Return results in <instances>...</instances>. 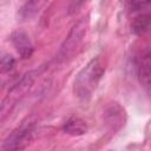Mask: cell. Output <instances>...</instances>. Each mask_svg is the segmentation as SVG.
Wrapping results in <instances>:
<instances>
[{
    "label": "cell",
    "mask_w": 151,
    "mask_h": 151,
    "mask_svg": "<svg viewBox=\"0 0 151 151\" xmlns=\"http://www.w3.org/2000/svg\"><path fill=\"white\" fill-rule=\"evenodd\" d=\"M105 72V66L100 58L92 59L76 77L73 91L77 97L81 99H87L92 92L97 88L98 83L100 81Z\"/></svg>",
    "instance_id": "cell-1"
},
{
    "label": "cell",
    "mask_w": 151,
    "mask_h": 151,
    "mask_svg": "<svg viewBox=\"0 0 151 151\" xmlns=\"http://www.w3.org/2000/svg\"><path fill=\"white\" fill-rule=\"evenodd\" d=\"M87 28H88V18L87 17L79 19L73 25L68 35L66 37V39L64 40V42L61 44V46L57 53L58 60H65L66 58H68L70 55H72L74 53V51L79 47L83 39L85 38Z\"/></svg>",
    "instance_id": "cell-2"
},
{
    "label": "cell",
    "mask_w": 151,
    "mask_h": 151,
    "mask_svg": "<svg viewBox=\"0 0 151 151\" xmlns=\"http://www.w3.org/2000/svg\"><path fill=\"white\" fill-rule=\"evenodd\" d=\"M33 138V124H22L13 130L4 140L1 151H20L25 149Z\"/></svg>",
    "instance_id": "cell-3"
},
{
    "label": "cell",
    "mask_w": 151,
    "mask_h": 151,
    "mask_svg": "<svg viewBox=\"0 0 151 151\" xmlns=\"http://www.w3.org/2000/svg\"><path fill=\"white\" fill-rule=\"evenodd\" d=\"M44 70H45V66H41V67H39V68L32 70V71H29L28 73H26V74L20 79V81H18L14 86L11 87V90L8 91V94H7L6 99L4 100L2 105H1V109H5V107L9 104V101H11V103H12V101H15V100L18 99V97L22 96V94L32 86V84L35 81V79L44 72Z\"/></svg>",
    "instance_id": "cell-4"
},
{
    "label": "cell",
    "mask_w": 151,
    "mask_h": 151,
    "mask_svg": "<svg viewBox=\"0 0 151 151\" xmlns=\"http://www.w3.org/2000/svg\"><path fill=\"white\" fill-rule=\"evenodd\" d=\"M12 39V42L14 45V47L17 48L19 55L22 58V59H27L32 55L33 53V45H32V41L29 39V37L22 32V31H17L12 34L11 37Z\"/></svg>",
    "instance_id": "cell-5"
},
{
    "label": "cell",
    "mask_w": 151,
    "mask_h": 151,
    "mask_svg": "<svg viewBox=\"0 0 151 151\" xmlns=\"http://www.w3.org/2000/svg\"><path fill=\"white\" fill-rule=\"evenodd\" d=\"M63 130H64V132H66L68 134L80 136V134L86 133V131H87V124L85 123V120H83L80 118H77V117H73V118H70L65 123Z\"/></svg>",
    "instance_id": "cell-6"
},
{
    "label": "cell",
    "mask_w": 151,
    "mask_h": 151,
    "mask_svg": "<svg viewBox=\"0 0 151 151\" xmlns=\"http://www.w3.org/2000/svg\"><path fill=\"white\" fill-rule=\"evenodd\" d=\"M151 26V12H144L137 15L131 22V28L136 34L144 33Z\"/></svg>",
    "instance_id": "cell-7"
},
{
    "label": "cell",
    "mask_w": 151,
    "mask_h": 151,
    "mask_svg": "<svg viewBox=\"0 0 151 151\" xmlns=\"http://www.w3.org/2000/svg\"><path fill=\"white\" fill-rule=\"evenodd\" d=\"M138 77L140 83L147 85L151 83V53L145 54L138 65Z\"/></svg>",
    "instance_id": "cell-8"
},
{
    "label": "cell",
    "mask_w": 151,
    "mask_h": 151,
    "mask_svg": "<svg viewBox=\"0 0 151 151\" xmlns=\"http://www.w3.org/2000/svg\"><path fill=\"white\" fill-rule=\"evenodd\" d=\"M44 5V2H39V1H29V2H26L22 8H21V15L24 18H29L32 15H34L38 11H39V7Z\"/></svg>",
    "instance_id": "cell-9"
},
{
    "label": "cell",
    "mask_w": 151,
    "mask_h": 151,
    "mask_svg": "<svg viewBox=\"0 0 151 151\" xmlns=\"http://www.w3.org/2000/svg\"><path fill=\"white\" fill-rule=\"evenodd\" d=\"M14 64H15V60H14V58H13L11 54L4 53V54L1 55L0 66H1V72H2V73L9 72V71L14 67Z\"/></svg>",
    "instance_id": "cell-10"
},
{
    "label": "cell",
    "mask_w": 151,
    "mask_h": 151,
    "mask_svg": "<svg viewBox=\"0 0 151 151\" xmlns=\"http://www.w3.org/2000/svg\"><path fill=\"white\" fill-rule=\"evenodd\" d=\"M146 90H147V94H149V97L151 98V83L146 85Z\"/></svg>",
    "instance_id": "cell-11"
}]
</instances>
